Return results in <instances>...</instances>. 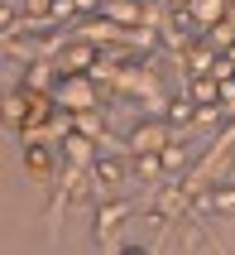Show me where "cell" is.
I'll use <instances>...</instances> for the list:
<instances>
[{"mask_svg":"<svg viewBox=\"0 0 235 255\" xmlns=\"http://www.w3.org/2000/svg\"><path fill=\"white\" fill-rule=\"evenodd\" d=\"M130 144H135V154H139V149H163L168 135H163V126H158V121H144V126L130 130Z\"/></svg>","mask_w":235,"mask_h":255,"instance_id":"6da1fadb","label":"cell"},{"mask_svg":"<svg viewBox=\"0 0 235 255\" xmlns=\"http://www.w3.org/2000/svg\"><path fill=\"white\" fill-rule=\"evenodd\" d=\"M120 222H125V207H115V202H106V207L96 212V236H101V241H111Z\"/></svg>","mask_w":235,"mask_h":255,"instance_id":"7a4b0ae2","label":"cell"},{"mask_svg":"<svg viewBox=\"0 0 235 255\" xmlns=\"http://www.w3.org/2000/svg\"><path fill=\"white\" fill-rule=\"evenodd\" d=\"M125 173H130L125 159H101V164H96V178H101V183H125Z\"/></svg>","mask_w":235,"mask_h":255,"instance_id":"3957f363","label":"cell"},{"mask_svg":"<svg viewBox=\"0 0 235 255\" xmlns=\"http://www.w3.org/2000/svg\"><path fill=\"white\" fill-rule=\"evenodd\" d=\"M211 212H235V183H216L211 188Z\"/></svg>","mask_w":235,"mask_h":255,"instance_id":"277c9868","label":"cell"},{"mask_svg":"<svg viewBox=\"0 0 235 255\" xmlns=\"http://www.w3.org/2000/svg\"><path fill=\"white\" fill-rule=\"evenodd\" d=\"M187 164V149H178V144H163V169H182Z\"/></svg>","mask_w":235,"mask_h":255,"instance_id":"5b68a950","label":"cell"},{"mask_svg":"<svg viewBox=\"0 0 235 255\" xmlns=\"http://www.w3.org/2000/svg\"><path fill=\"white\" fill-rule=\"evenodd\" d=\"M24 164H29L34 173H48V164H53V159H48V149H29V154H24Z\"/></svg>","mask_w":235,"mask_h":255,"instance_id":"8992f818","label":"cell"},{"mask_svg":"<svg viewBox=\"0 0 235 255\" xmlns=\"http://www.w3.org/2000/svg\"><path fill=\"white\" fill-rule=\"evenodd\" d=\"M168 121H173V126H187V121H192V106H187V101H173V106H168Z\"/></svg>","mask_w":235,"mask_h":255,"instance_id":"52a82bcc","label":"cell"},{"mask_svg":"<svg viewBox=\"0 0 235 255\" xmlns=\"http://www.w3.org/2000/svg\"><path fill=\"white\" fill-rule=\"evenodd\" d=\"M192 97H202V101L211 106V101H216V82H207V77H202V82L192 87Z\"/></svg>","mask_w":235,"mask_h":255,"instance_id":"ba28073f","label":"cell"},{"mask_svg":"<svg viewBox=\"0 0 235 255\" xmlns=\"http://www.w3.org/2000/svg\"><path fill=\"white\" fill-rule=\"evenodd\" d=\"M10 19H14V14H10V5H0V29H10Z\"/></svg>","mask_w":235,"mask_h":255,"instance_id":"9c48e42d","label":"cell"}]
</instances>
